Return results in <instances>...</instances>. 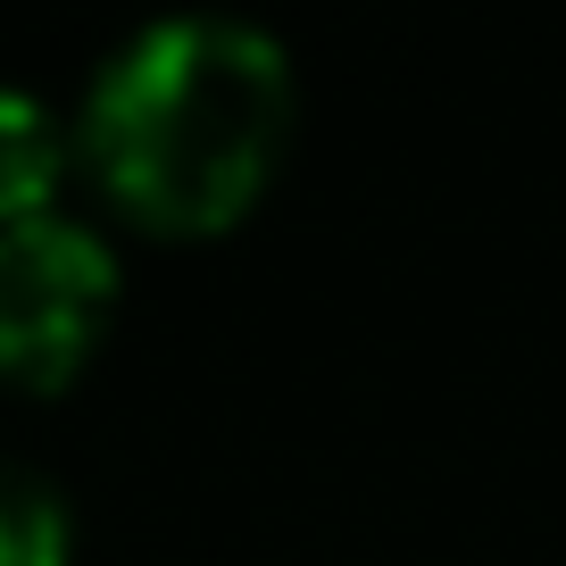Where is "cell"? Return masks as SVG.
<instances>
[{
    "instance_id": "obj_1",
    "label": "cell",
    "mask_w": 566,
    "mask_h": 566,
    "mask_svg": "<svg viewBox=\"0 0 566 566\" xmlns=\"http://www.w3.org/2000/svg\"><path fill=\"white\" fill-rule=\"evenodd\" d=\"M292 142V51L250 18H159L84 92L92 184L150 233H226Z\"/></svg>"
},
{
    "instance_id": "obj_2",
    "label": "cell",
    "mask_w": 566,
    "mask_h": 566,
    "mask_svg": "<svg viewBox=\"0 0 566 566\" xmlns=\"http://www.w3.org/2000/svg\"><path fill=\"white\" fill-rule=\"evenodd\" d=\"M117 250L84 217H25L0 226V375L25 391H59L84 375L117 317Z\"/></svg>"
},
{
    "instance_id": "obj_3",
    "label": "cell",
    "mask_w": 566,
    "mask_h": 566,
    "mask_svg": "<svg viewBox=\"0 0 566 566\" xmlns=\"http://www.w3.org/2000/svg\"><path fill=\"white\" fill-rule=\"evenodd\" d=\"M67 184V125L34 92L0 84V226L51 217V192Z\"/></svg>"
},
{
    "instance_id": "obj_4",
    "label": "cell",
    "mask_w": 566,
    "mask_h": 566,
    "mask_svg": "<svg viewBox=\"0 0 566 566\" xmlns=\"http://www.w3.org/2000/svg\"><path fill=\"white\" fill-rule=\"evenodd\" d=\"M67 549H75L67 492L34 467L0 459V566H67Z\"/></svg>"
}]
</instances>
